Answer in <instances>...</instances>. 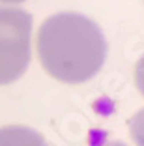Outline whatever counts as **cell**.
Instances as JSON below:
<instances>
[{
	"label": "cell",
	"instance_id": "3",
	"mask_svg": "<svg viewBox=\"0 0 144 146\" xmlns=\"http://www.w3.org/2000/svg\"><path fill=\"white\" fill-rule=\"evenodd\" d=\"M0 146H49L36 129L26 125L0 127Z\"/></svg>",
	"mask_w": 144,
	"mask_h": 146
},
{
	"label": "cell",
	"instance_id": "4",
	"mask_svg": "<svg viewBox=\"0 0 144 146\" xmlns=\"http://www.w3.org/2000/svg\"><path fill=\"white\" fill-rule=\"evenodd\" d=\"M129 133L137 146H144V109H140L129 120Z\"/></svg>",
	"mask_w": 144,
	"mask_h": 146
},
{
	"label": "cell",
	"instance_id": "2",
	"mask_svg": "<svg viewBox=\"0 0 144 146\" xmlns=\"http://www.w3.org/2000/svg\"><path fill=\"white\" fill-rule=\"evenodd\" d=\"M32 15L21 8L0 6V86L25 75L30 64Z\"/></svg>",
	"mask_w": 144,
	"mask_h": 146
},
{
	"label": "cell",
	"instance_id": "5",
	"mask_svg": "<svg viewBox=\"0 0 144 146\" xmlns=\"http://www.w3.org/2000/svg\"><path fill=\"white\" fill-rule=\"evenodd\" d=\"M135 84H137V90L140 92V96L144 98V54L139 58L137 62V68H135Z\"/></svg>",
	"mask_w": 144,
	"mask_h": 146
},
{
	"label": "cell",
	"instance_id": "6",
	"mask_svg": "<svg viewBox=\"0 0 144 146\" xmlns=\"http://www.w3.org/2000/svg\"><path fill=\"white\" fill-rule=\"evenodd\" d=\"M98 146H125V144L120 141H109V142H103V144H98Z\"/></svg>",
	"mask_w": 144,
	"mask_h": 146
},
{
	"label": "cell",
	"instance_id": "7",
	"mask_svg": "<svg viewBox=\"0 0 144 146\" xmlns=\"http://www.w3.org/2000/svg\"><path fill=\"white\" fill-rule=\"evenodd\" d=\"M2 4H21V2H25V0H0Z\"/></svg>",
	"mask_w": 144,
	"mask_h": 146
},
{
	"label": "cell",
	"instance_id": "1",
	"mask_svg": "<svg viewBox=\"0 0 144 146\" xmlns=\"http://www.w3.org/2000/svg\"><path fill=\"white\" fill-rule=\"evenodd\" d=\"M38 54L52 79L81 84L98 75L107 58V39L98 23L86 15L64 11L43 21Z\"/></svg>",
	"mask_w": 144,
	"mask_h": 146
}]
</instances>
